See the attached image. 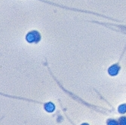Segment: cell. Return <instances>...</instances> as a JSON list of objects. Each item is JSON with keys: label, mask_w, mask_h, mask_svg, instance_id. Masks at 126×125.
Wrapping results in <instances>:
<instances>
[{"label": "cell", "mask_w": 126, "mask_h": 125, "mask_svg": "<svg viewBox=\"0 0 126 125\" xmlns=\"http://www.w3.org/2000/svg\"><path fill=\"white\" fill-rule=\"evenodd\" d=\"M41 39L40 33L37 31H31L26 36V40L29 43H37Z\"/></svg>", "instance_id": "1"}, {"label": "cell", "mask_w": 126, "mask_h": 125, "mask_svg": "<svg viewBox=\"0 0 126 125\" xmlns=\"http://www.w3.org/2000/svg\"><path fill=\"white\" fill-rule=\"evenodd\" d=\"M120 69V67L118 65H112V66H110L108 69V73L111 76H116V75H118Z\"/></svg>", "instance_id": "2"}, {"label": "cell", "mask_w": 126, "mask_h": 125, "mask_svg": "<svg viewBox=\"0 0 126 125\" xmlns=\"http://www.w3.org/2000/svg\"><path fill=\"white\" fill-rule=\"evenodd\" d=\"M45 109L48 112H53L55 109V106L52 103H48L45 105Z\"/></svg>", "instance_id": "3"}, {"label": "cell", "mask_w": 126, "mask_h": 125, "mask_svg": "<svg viewBox=\"0 0 126 125\" xmlns=\"http://www.w3.org/2000/svg\"><path fill=\"white\" fill-rule=\"evenodd\" d=\"M118 111L119 113H121V114H124V113H125L126 112V104H122V105L119 106Z\"/></svg>", "instance_id": "4"}, {"label": "cell", "mask_w": 126, "mask_h": 125, "mask_svg": "<svg viewBox=\"0 0 126 125\" xmlns=\"http://www.w3.org/2000/svg\"><path fill=\"white\" fill-rule=\"evenodd\" d=\"M107 125H119V123H118L117 121L113 120V119H110L107 121Z\"/></svg>", "instance_id": "5"}, {"label": "cell", "mask_w": 126, "mask_h": 125, "mask_svg": "<svg viewBox=\"0 0 126 125\" xmlns=\"http://www.w3.org/2000/svg\"><path fill=\"white\" fill-rule=\"evenodd\" d=\"M119 125H126V117H122L119 119Z\"/></svg>", "instance_id": "6"}, {"label": "cell", "mask_w": 126, "mask_h": 125, "mask_svg": "<svg viewBox=\"0 0 126 125\" xmlns=\"http://www.w3.org/2000/svg\"><path fill=\"white\" fill-rule=\"evenodd\" d=\"M82 125H89L88 124H86V123H85V124H82Z\"/></svg>", "instance_id": "7"}]
</instances>
